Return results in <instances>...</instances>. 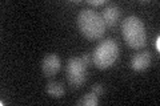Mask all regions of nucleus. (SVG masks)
Here are the masks:
<instances>
[{
  "label": "nucleus",
  "instance_id": "nucleus-9",
  "mask_svg": "<svg viewBox=\"0 0 160 106\" xmlns=\"http://www.w3.org/2000/svg\"><path fill=\"white\" fill-rule=\"evenodd\" d=\"M78 104L79 105H84V106H96L99 104V95L95 94L93 92L87 93L82 99L78 101Z\"/></svg>",
  "mask_w": 160,
  "mask_h": 106
},
{
  "label": "nucleus",
  "instance_id": "nucleus-5",
  "mask_svg": "<svg viewBox=\"0 0 160 106\" xmlns=\"http://www.w3.org/2000/svg\"><path fill=\"white\" fill-rule=\"evenodd\" d=\"M60 57L55 53H49L42 61V70L46 77H53L60 69Z\"/></svg>",
  "mask_w": 160,
  "mask_h": 106
},
{
  "label": "nucleus",
  "instance_id": "nucleus-10",
  "mask_svg": "<svg viewBox=\"0 0 160 106\" xmlns=\"http://www.w3.org/2000/svg\"><path fill=\"white\" fill-rule=\"evenodd\" d=\"M92 92L95 94H98V95H102L104 93V88H103V85L102 84H95L93 86H92Z\"/></svg>",
  "mask_w": 160,
  "mask_h": 106
},
{
  "label": "nucleus",
  "instance_id": "nucleus-12",
  "mask_svg": "<svg viewBox=\"0 0 160 106\" xmlns=\"http://www.w3.org/2000/svg\"><path fill=\"white\" fill-rule=\"evenodd\" d=\"M91 6H95V7H99V6H103L106 3V0H89L88 2Z\"/></svg>",
  "mask_w": 160,
  "mask_h": 106
},
{
  "label": "nucleus",
  "instance_id": "nucleus-11",
  "mask_svg": "<svg viewBox=\"0 0 160 106\" xmlns=\"http://www.w3.org/2000/svg\"><path fill=\"white\" fill-rule=\"evenodd\" d=\"M82 60H83V62H84V64H86L87 67H88V65L91 64V54H89V53L83 54V56H82Z\"/></svg>",
  "mask_w": 160,
  "mask_h": 106
},
{
  "label": "nucleus",
  "instance_id": "nucleus-8",
  "mask_svg": "<svg viewBox=\"0 0 160 106\" xmlns=\"http://www.w3.org/2000/svg\"><path fill=\"white\" fill-rule=\"evenodd\" d=\"M46 92L52 95L53 98H62L64 97V93H66V89H64L62 82L58 81H49L46 86Z\"/></svg>",
  "mask_w": 160,
  "mask_h": 106
},
{
  "label": "nucleus",
  "instance_id": "nucleus-3",
  "mask_svg": "<svg viewBox=\"0 0 160 106\" xmlns=\"http://www.w3.org/2000/svg\"><path fill=\"white\" fill-rule=\"evenodd\" d=\"M119 57V45L113 39H106L95 48L92 62L99 69H107L116 62Z\"/></svg>",
  "mask_w": 160,
  "mask_h": 106
},
{
  "label": "nucleus",
  "instance_id": "nucleus-4",
  "mask_svg": "<svg viewBox=\"0 0 160 106\" xmlns=\"http://www.w3.org/2000/svg\"><path fill=\"white\" fill-rule=\"evenodd\" d=\"M67 80L72 88L83 86L87 80V65L82 57H71L67 62Z\"/></svg>",
  "mask_w": 160,
  "mask_h": 106
},
{
  "label": "nucleus",
  "instance_id": "nucleus-7",
  "mask_svg": "<svg viewBox=\"0 0 160 106\" xmlns=\"http://www.w3.org/2000/svg\"><path fill=\"white\" fill-rule=\"evenodd\" d=\"M102 17H103V21L106 24V27H113V25H116V23L119 21V17H120L119 7L115 6V4H108V6L103 9Z\"/></svg>",
  "mask_w": 160,
  "mask_h": 106
},
{
  "label": "nucleus",
  "instance_id": "nucleus-1",
  "mask_svg": "<svg viewBox=\"0 0 160 106\" xmlns=\"http://www.w3.org/2000/svg\"><path fill=\"white\" fill-rule=\"evenodd\" d=\"M78 27L84 37L88 40H99L106 33V24L102 15L91 8H83L78 15Z\"/></svg>",
  "mask_w": 160,
  "mask_h": 106
},
{
  "label": "nucleus",
  "instance_id": "nucleus-2",
  "mask_svg": "<svg viewBox=\"0 0 160 106\" xmlns=\"http://www.w3.org/2000/svg\"><path fill=\"white\" fill-rule=\"evenodd\" d=\"M123 39L132 49H142L147 44V32L144 23L138 16H128L122 25Z\"/></svg>",
  "mask_w": 160,
  "mask_h": 106
},
{
  "label": "nucleus",
  "instance_id": "nucleus-13",
  "mask_svg": "<svg viewBox=\"0 0 160 106\" xmlns=\"http://www.w3.org/2000/svg\"><path fill=\"white\" fill-rule=\"evenodd\" d=\"M155 48H156L158 52H160V37L158 36L156 40H155Z\"/></svg>",
  "mask_w": 160,
  "mask_h": 106
},
{
  "label": "nucleus",
  "instance_id": "nucleus-6",
  "mask_svg": "<svg viewBox=\"0 0 160 106\" xmlns=\"http://www.w3.org/2000/svg\"><path fill=\"white\" fill-rule=\"evenodd\" d=\"M152 61V54L146 50V52H140L138 54H135L131 60V68L135 72H144L148 67L151 65Z\"/></svg>",
  "mask_w": 160,
  "mask_h": 106
}]
</instances>
